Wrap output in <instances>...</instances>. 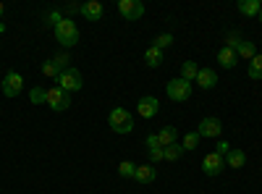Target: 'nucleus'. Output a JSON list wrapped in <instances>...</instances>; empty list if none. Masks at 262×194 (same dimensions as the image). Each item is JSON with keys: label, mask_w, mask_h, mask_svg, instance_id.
I'll use <instances>...</instances> for the list:
<instances>
[{"label": "nucleus", "mask_w": 262, "mask_h": 194, "mask_svg": "<svg viewBox=\"0 0 262 194\" xmlns=\"http://www.w3.org/2000/svg\"><path fill=\"white\" fill-rule=\"evenodd\" d=\"M221 132H223V123H221V118H215V116L202 118V121H200V128H196V134H200V137H207V139L221 137Z\"/></svg>", "instance_id": "9"}, {"label": "nucleus", "mask_w": 262, "mask_h": 194, "mask_svg": "<svg viewBox=\"0 0 262 194\" xmlns=\"http://www.w3.org/2000/svg\"><path fill=\"white\" fill-rule=\"evenodd\" d=\"M196 74H200V66H196L194 60H186V63H181V79H186V81H194V79H196Z\"/></svg>", "instance_id": "20"}, {"label": "nucleus", "mask_w": 262, "mask_h": 194, "mask_svg": "<svg viewBox=\"0 0 262 194\" xmlns=\"http://www.w3.org/2000/svg\"><path fill=\"white\" fill-rule=\"evenodd\" d=\"M200 134H196V132H189V134H184V142H181V147H184V153H186V149H196V147H200Z\"/></svg>", "instance_id": "25"}, {"label": "nucleus", "mask_w": 262, "mask_h": 194, "mask_svg": "<svg viewBox=\"0 0 262 194\" xmlns=\"http://www.w3.org/2000/svg\"><path fill=\"white\" fill-rule=\"evenodd\" d=\"M0 90H3L6 97H18L21 90H24V76H21L18 71H8L3 76V84H0Z\"/></svg>", "instance_id": "6"}, {"label": "nucleus", "mask_w": 262, "mask_h": 194, "mask_svg": "<svg viewBox=\"0 0 262 194\" xmlns=\"http://www.w3.org/2000/svg\"><path fill=\"white\" fill-rule=\"evenodd\" d=\"M215 153L226 158V155L231 153V144H228V142H217V144H215Z\"/></svg>", "instance_id": "30"}, {"label": "nucleus", "mask_w": 262, "mask_h": 194, "mask_svg": "<svg viewBox=\"0 0 262 194\" xmlns=\"http://www.w3.org/2000/svg\"><path fill=\"white\" fill-rule=\"evenodd\" d=\"M53 32H55V39L60 42L63 48H74L79 42V27L74 24L71 18H63L58 27H53Z\"/></svg>", "instance_id": "2"}, {"label": "nucleus", "mask_w": 262, "mask_h": 194, "mask_svg": "<svg viewBox=\"0 0 262 194\" xmlns=\"http://www.w3.org/2000/svg\"><path fill=\"white\" fill-rule=\"evenodd\" d=\"M42 74H45L48 79H58V76L63 74V69L58 66L55 58H53V60H45V63H42Z\"/></svg>", "instance_id": "21"}, {"label": "nucleus", "mask_w": 262, "mask_h": 194, "mask_svg": "<svg viewBox=\"0 0 262 194\" xmlns=\"http://www.w3.org/2000/svg\"><path fill=\"white\" fill-rule=\"evenodd\" d=\"M236 55H238V58H244V60H252V58L257 55L254 42H242V45L236 48Z\"/></svg>", "instance_id": "22"}, {"label": "nucleus", "mask_w": 262, "mask_h": 194, "mask_svg": "<svg viewBox=\"0 0 262 194\" xmlns=\"http://www.w3.org/2000/svg\"><path fill=\"white\" fill-rule=\"evenodd\" d=\"M259 21H262V8H259Z\"/></svg>", "instance_id": "35"}, {"label": "nucleus", "mask_w": 262, "mask_h": 194, "mask_svg": "<svg viewBox=\"0 0 262 194\" xmlns=\"http://www.w3.org/2000/svg\"><path fill=\"white\" fill-rule=\"evenodd\" d=\"M238 45H242V37H238V34H231V37H228V42H226V48H231V50H236Z\"/></svg>", "instance_id": "31"}, {"label": "nucleus", "mask_w": 262, "mask_h": 194, "mask_svg": "<svg viewBox=\"0 0 262 194\" xmlns=\"http://www.w3.org/2000/svg\"><path fill=\"white\" fill-rule=\"evenodd\" d=\"M118 13L126 21H137V18L144 16V3H142V0H121V3H118Z\"/></svg>", "instance_id": "7"}, {"label": "nucleus", "mask_w": 262, "mask_h": 194, "mask_svg": "<svg viewBox=\"0 0 262 194\" xmlns=\"http://www.w3.org/2000/svg\"><path fill=\"white\" fill-rule=\"evenodd\" d=\"M107 123H111V128L116 134H131L134 132V116H131L123 105H116L111 116H107Z\"/></svg>", "instance_id": "1"}, {"label": "nucleus", "mask_w": 262, "mask_h": 194, "mask_svg": "<svg viewBox=\"0 0 262 194\" xmlns=\"http://www.w3.org/2000/svg\"><path fill=\"white\" fill-rule=\"evenodd\" d=\"M6 32V24H3V21H0V34H3Z\"/></svg>", "instance_id": "34"}, {"label": "nucleus", "mask_w": 262, "mask_h": 194, "mask_svg": "<svg viewBox=\"0 0 262 194\" xmlns=\"http://www.w3.org/2000/svg\"><path fill=\"white\" fill-rule=\"evenodd\" d=\"M249 79H262V53H257L252 60H249Z\"/></svg>", "instance_id": "23"}, {"label": "nucleus", "mask_w": 262, "mask_h": 194, "mask_svg": "<svg viewBox=\"0 0 262 194\" xmlns=\"http://www.w3.org/2000/svg\"><path fill=\"white\" fill-rule=\"evenodd\" d=\"M194 81L200 84L202 90H212L217 84V74H215V69H200V74H196Z\"/></svg>", "instance_id": "12"}, {"label": "nucleus", "mask_w": 262, "mask_h": 194, "mask_svg": "<svg viewBox=\"0 0 262 194\" xmlns=\"http://www.w3.org/2000/svg\"><path fill=\"white\" fill-rule=\"evenodd\" d=\"M158 111H160L158 97H149V95H147V97H142V100L137 102V113H139L142 118H147V121H149V118H155Z\"/></svg>", "instance_id": "10"}, {"label": "nucleus", "mask_w": 262, "mask_h": 194, "mask_svg": "<svg viewBox=\"0 0 262 194\" xmlns=\"http://www.w3.org/2000/svg\"><path fill=\"white\" fill-rule=\"evenodd\" d=\"M158 139H160L163 147L176 144V139H179V128H176V126H163L160 132H158Z\"/></svg>", "instance_id": "15"}, {"label": "nucleus", "mask_w": 262, "mask_h": 194, "mask_svg": "<svg viewBox=\"0 0 262 194\" xmlns=\"http://www.w3.org/2000/svg\"><path fill=\"white\" fill-rule=\"evenodd\" d=\"M168 45H173V34H170V32L158 34V37H155V42H152V48H158V50H165Z\"/></svg>", "instance_id": "27"}, {"label": "nucleus", "mask_w": 262, "mask_h": 194, "mask_svg": "<svg viewBox=\"0 0 262 194\" xmlns=\"http://www.w3.org/2000/svg\"><path fill=\"white\" fill-rule=\"evenodd\" d=\"M163 50H158V48H147V53H144V63L149 69H158V66H163Z\"/></svg>", "instance_id": "18"}, {"label": "nucleus", "mask_w": 262, "mask_h": 194, "mask_svg": "<svg viewBox=\"0 0 262 194\" xmlns=\"http://www.w3.org/2000/svg\"><path fill=\"white\" fill-rule=\"evenodd\" d=\"M236 60H238L236 50H231V48H226V45L217 50V63H221L223 69H233V66H236Z\"/></svg>", "instance_id": "14"}, {"label": "nucleus", "mask_w": 262, "mask_h": 194, "mask_svg": "<svg viewBox=\"0 0 262 194\" xmlns=\"http://www.w3.org/2000/svg\"><path fill=\"white\" fill-rule=\"evenodd\" d=\"M134 179L139 181V184H152L158 179V170L152 168V163H147V165H137V174H134Z\"/></svg>", "instance_id": "13"}, {"label": "nucleus", "mask_w": 262, "mask_h": 194, "mask_svg": "<svg viewBox=\"0 0 262 194\" xmlns=\"http://www.w3.org/2000/svg\"><path fill=\"white\" fill-rule=\"evenodd\" d=\"M181 155H184V147H181L179 142H176V144H170V147H163V158L170 160V163L181 160Z\"/></svg>", "instance_id": "19"}, {"label": "nucleus", "mask_w": 262, "mask_h": 194, "mask_svg": "<svg viewBox=\"0 0 262 194\" xmlns=\"http://www.w3.org/2000/svg\"><path fill=\"white\" fill-rule=\"evenodd\" d=\"M29 100H32L34 105L48 102V90H42V87H32V90H29Z\"/></svg>", "instance_id": "26"}, {"label": "nucleus", "mask_w": 262, "mask_h": 194, "mask_svg": "<svg viewBox=\"0 0 262 194\" xmlns=\"http://www.w3.org/2000/svg\"><path fill=\"white\" fill-rule=\"evenodd\" d=\"M71 13H81V6H76V3H69V6H66V18H71Z\"/></svg>", "instance_id": "32"}, {"label": "nucleus", "mask_w": 262, "mask_h": 194, "mask_svg": "<svg viewBox=\"0 0 262 194\" xmlns=\"http://www.w3.org/2000/svg\"><path fill=\"white\" fill-rule=\"evenodd\" d=\"M165 95L173 100V102H186L189 97H191V81H186V79H170L168 84H165Z\"/></svg>", "instance_id": "3"}, {"label": "nucleus", "mask_w": 262, "mask_h": 194, "mask_svg": "<svg viewBox=\"0 0 262 194\" xmlns=\"http://www.w3.org/2000/svg\"><path fill=\"white\" fill-rule=\"evenodd\" d=\"M58 87L60 90H66V92H79L81 87H84V76H81V71L79 69H74V66H69L60 76H58Z\"/></svg>", "instance_id": "4"}, {"label": "nucleus", "mask_w": 262, "mask_h": 194, "mask_svg": "<svg viewBox=\"0 0 262 194\" xmlns=\"http://www.w3.org/2000/svg\"><path fill=\"white\" fill-rule=\"evenodd\" d=\"M81 16L86 21H100L102 18V3H97V0H86V3H81Z\"/></svg>", "instance_id": "11"}, {"label": "nucleus", "mask_w": 262, "mask_h": 194, "mask_svg": "<svg viewBox=\"0 0 262 194\" xmlns=\"http://www.w3.org/2000/svg\"><path fill=\"white\" fill-rule=\"evenodd\" d=\"M262 3L259 0H238V13L242 16H259Z\"/></svg>", "instance_id": "17"}, {"label": "nucleus", "mask_w": 262, "mask_h": 194, "mask_svg": "<svg viewBox=\"0 0 262 194\" xmlns=\"http://www.w3.org/2000/svg\"><path fill=\"white\" fill-rule=\"evenodd\" d=\"M147 155H149V163H152V165L160 163V160H165V158H163V147H147Z\"/></svg>", "instance_id": "28"}, {"label": "nucleus", "mask_w": 262, "mask_h": 194, "mask_svg": "<svg viewBox=\"0 0 262 194\" xmlns=\"http://www.w3.org/2000/svg\"><path fill=\"white\" fill-rule=\"evenodd\" d=\"M244 163H247V155L242 153V149L231 147V153L226 155V168H244Z\"/></svg>", "instance_id": "16"}, {"label": "nucleus", "mask_w": 262, "mask_h": 194, "mask_svg": "<svg viewBox=\"0 0 262 194\" xmlns=\"http://www.w3.org/2000/svg\"><path fill=\"white\" fill-rule=\"evenodd\" d=\"M63 18H66V16H63L60 11H50V13H48V24H53V27H58V24H60V21H63Z\"/></svg>", "instance_id": "29"}, {"label": "nucleus", "mask_w": 262, "mask_h": 194, "mask_svg": "<svg viewBox=\"0 0 262 194\" xmlns=\"http://www.w3.org/2000/svg\"><path fill=\"white\" fill-rule=\"evenodd\" d=\"M134 174H137V163H131V160L118 163V176L121 179H134Z\"/></svg>", "instance_id": "24"}, {"label": "nucleus", "mask_w": 262, "mask_h": 194, "mask_svg": "<svg viewBox=\"0 0 262 194\" xmlns=\"http://www.w3.org/2000/svg\"><path fill=\"white\" fill-rule=\"evenodd\" d=\"M45 105L50 107V111H55V113H63V111H69V107H71V95L66 90H60V87H50Z\"/></svg>", "instance_id": "5"}, {"label": "nucleus", "mask_w": 262, "mask_h": 194, "mask_svg": "<svg viewBox=\"0 0 262 194\" xmlns=\"http://www.w3.org/2000/svg\"><path fill=\"white\" fill-rule=\"evenodd\" d=\"M223 168H226V158L223 155H217V153H210V155H205V160H202V170H205V176H221L223 174Z\"/></svg>", "instance_id": "8"}, {"label": "nucleus", "mask_w": 262, "mask_h": 194, "mask_svg": "<svg viewBox=\"0 0 262 194\" xmlns=\"http://www.w3.org/2000/svg\"><path fill=\"white\" fill-rule=\"evenodd\" d=\"M3 16H6V6H3V3H0V18H3Z\"/></svg>", "instance_id": "33"}]
</instances>
